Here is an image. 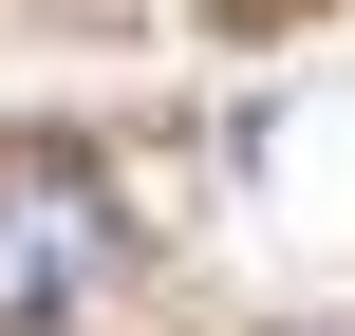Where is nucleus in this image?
I'll return each instance as SVG.
<instances>
[{
	"label": "nucleus",
	"instance_id": "f257e3e1",
	"mask_svg": "<svg viewBox=\"0 0 355 336\" xmlns=\"http://www.w3.org/2000/svg\"><path fill=\"white\" fill-rule=\"evenodd\" d=\"M131 281V206L75 131H0V336H75Z\"/></svg>",
	"mask_w": 355,
	"mask_h": 336
}]
</instances>
